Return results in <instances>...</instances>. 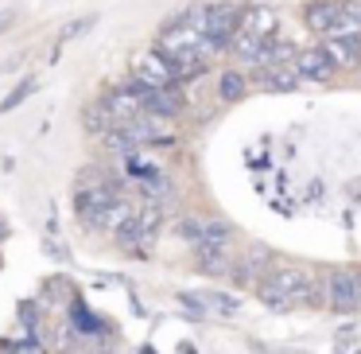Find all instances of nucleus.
<instances>
[{
    "label": "nucleus",
    "instance_id": "16",
    "mask_svg": "<svg viewBox=\"0 0 361 354\" xmlns=\"http://www.w3.org/2000/svg\"><path fill=\"white\" fill-rule=\"evenodd\" d=\"M4 234H8V226H4V218H0V237H4Z\"/></svg>",
    "mask_w": 361,
    "mask_h": 354
},
{
    "label": "nucleus",
    "instance_id": "11",
    "mask_svg": "<svg viewBox=\"0 0 361 354\" xmlns=\"http://www.w3.org/2000/svg\"><path fill=\"white\" fill-rule=\"evenodd\" d=\"M299 82H303V78H299V71L288 63V66H272V71H264L260 86H264V90H272V94H288V90H295Z\"/></svg>",
    "mask_w": 361,
    "mask_h": 354
},
{
    "label": "nucleus",
    "instance_id": "6",
    "mask_svg": "<svg viewBox=\"0 0 361 354\" xmlns=\"http://www.w3.org/2000/svg\"><path fill=\"white\" fill-rule=\"evenodd\" d=\"M291 66L299 71V78H303V82H326L330 74H334V63H330V55L322 47H303Z\"/></svg>",
    "mask_w": 361,
    "mask_h": 354
},
{
    "label": "nucleus",
    "instance_id": "13",
    "mask_svg": "<svg viewBox=\"0 0 361 354\" xmlns=\"http://www.w3.org/2000/svg\"><path fill=\"white\" fill-rule=\"evenodd\" d=\"M94 24H97V16H78V20H71V24H66L63 32H59V47H66L71 40H78V35H86Z\"/></svg>",
    "mask_w": 361,
    "mask_h": 354
},
{
    "label": "nucleus",
    "instance_id": "14",
    "mask_svg": "<svg viewBox=\"0 0 361 354\" xmlns=\"http://www.w3.org/2000/svg\"><path fill=\"white\" fill-rule=\"evenodd\" d=\"M221 98H226V102H237V98H245V74H237V71L221 74Z\"/></svg>",
    "mask_w": 361,
    "mask_h": 354
},
{
    "label": "nucleus",
    "instance_id": "5",
    "mask_svg": "<svg viewBox=\"0 0 361 354\" xmlns=\"http://www.w3.org/2000/svg\"><path fill=\"white\" fill-rule=\"evenodd\" d=\"M136 86V82H133ZM140 90V102H144V110L152 113V117H159V121H171L175 113L183 110V90L179 86H159V90H148V86H136Z\"/></svg>",
    "mask_w": 361,
    "mask_h": 354
},
{
    "label": "nucleus",
    "instance_id": "1",
    "mask_svg": "<svg viewBox=\"0 0 361 354\" xmlns=\"http://www.w3.org/2000/svg\"><path fill=\"white\" fill-rule=\"evenodd\" d=\"M183 234L190 237L195 245V257L198 269L206 276H226L233 273V230L218 218H206V222H183Z\"/></svg>",
    "mask_w": 361,
    "mask_h": 354
},
{
    "label": "nucleus",
    "instance_id": "7",
    "mask_svg": "<svg viewBox=\"0 0 361 354\" xmlns=\"http://www.w3.org/2000/svg\"><path fill=\"white\" fill-rule=\"evenodd\" d=\"M190 312H202V315H233L237 312V300L233 296H221V292H187L179 296Z\"/></svg>",
    "mask_w": 361,
    "mask_h": 354
},
{
    "label": "nucleus",
    "instance_id": "2",
    "mask_svg": "<svg viewBox=\"0 0 361 354\" xmlns=\"http://www.w3.org/2000/svg\"><path fill=\"white\" fill-rule=\"evenodd\" d=\"M257 292L260 304L272 307V312H295L299 304L314 296V276L299 265H276L257 281Z\"/></svg>",
    "mask_w": 361,
    "mask_h": 354
},
{
    "label": "nucleus",
    "instance_id": "9",
    "mask_svg": "<svg viewBox=\"0 0 361 354\" xmlns=\"http://www.w3.org/2000/svg\"><path fill=\"white\" fill-rule=\"evenodd\" d=\"M264 265H268V249H264V245H249L245 257L233 265L237 284H249V281H257V276H264Z\"/></svg>",
    "mask_w": 361,
    "mask_h": 354
},
{
    "label": "nucleus",
    "instance_id": "3",
    "mask_svg": "<svg viewBox=\"0 0 361 354\" xmlns=\"http://www.w3.org/2000/svg\"><path fill=\"white\" fill-rule=\"evenodd\" d=\"M326 307L338 315H350L361 307V273L353 269H334L326 276Z\"/></svg>",
    "mask_w": 361,
    "mask_h": 354
},
{
    "label": "nucleus",
    "instance_id": "12",
    "mask_svg": "<svg viewBox=\"0 0 361 354\" xmlns=\"http://www.w3.org/2000/svg\"><path fill=\"white\" fill-rule=\"evenodd\" d=\"M35 90H39V82H35V78H20V86L12 90L8 98H0V113H8V110H16V105L24 102L27 94H35Z\"/></svg>",
    "mask_w": 361,
    "mask_h": 354
},
{
    "label": "nucleus",
    "instance_id": "8",
    "mask_svg": "<svg viewBox=\"0 0 361 354\" xmlns=\"http://www.w3.org/2000/svg\"><path fill=\"white\" fill-rule=\"evenodd\" d=\"M241 35H252V40H264V43H272V35H276V16L268 8H249L241 16V28H237Z\"/></svg>",
    "mask_w": 361,
    "mask_h": 354
},
{
    "label": "nucleus",
    "instance_id": "10",
    "mask_svg": "<svg viewBox=\"0 0 361 354\" xmlns=\"http://www.w3.org/2000/svg\"><path fill=\"white\" fill-rule=\"evenodd\" d=\"M322 51L330 55L334 66H357L361 63V40H326Z\"/></svg>",
    "mask_w": 361,
    "mask_h": 354
},
{
    "label": "nucleus",
    "instance_id": "4",
    "mask_svg": "<svg viewBox=\"0 0 361 354\" xmlns=\"http://www.w3.org/2000/svg\"><path fill=\"white\" fill-rule=\"evenodd\" d=\"M136 86H148V90H159V86H179L175 82V71L171 63H167L164 55H159L156 47L152 51H140V55H133V78Z\"/></svg>",
    "mask_w": 361,
    "mask_h": 354
},
{
    "label": "nucleus",
    "instance_id": "15",
    "mask_svg": "<svg viewBox=\"0 0 361 354\" xmlns=\"http://www.w3.org/2000/svg\"><path fill=\"white\" fill-rule=\"evenodd\" d=\"M12 28V16H0V32H8Z\"/></svg>",
    "mask_w": 361,
    "mask_h": 354
}]
</instances>
